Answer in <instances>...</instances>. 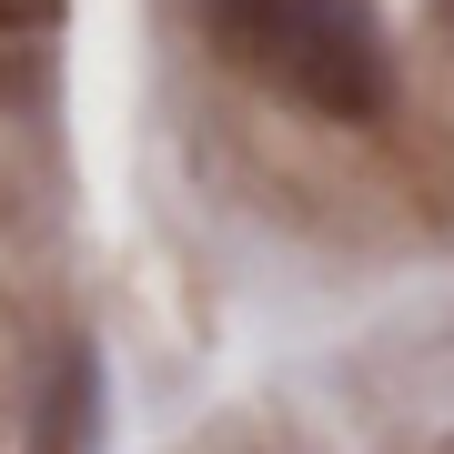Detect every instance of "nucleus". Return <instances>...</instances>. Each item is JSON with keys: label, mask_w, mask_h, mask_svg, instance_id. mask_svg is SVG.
I'll return each mask as SVG.
<instances>
[{"label": "nucleus", "mask_w": 454, "mask_h": 454, "mask_svg": "<svg viewBox=\"0 0 454 454\" xmlns=\"http://www.w3.org/2000/svg\"><path fill=\"white\" fill-rule=\"evenodd\" d=\"M202 31L243 82L283 91L313 121H373L394 91L384 31L364 0H202Z\"/></svg>", "instance_id": "nucleus-1"}, {"label": "nucleus", "mask_w": 454, "mask_h": 454, "mask_svg": "<svg viewBox=\"0 0 454 454\" xmlns=\"http://www.w3.org/2000/svg\"><path fill=\"white\" fill-rule=\"evenodd\" d=\"M91 434H101V364H91V343H61L51 394L31 414V454H91Z\"/></svg>", "instance_id": "nucleus-2"}, {"label": "nucleus", "mask_w": 454, "mask_h": 454, "mask_svg": "<svg viewBox=\"0 0 454 454\" xmlns=\"http://www.w3.org/2000/svg\"><path fill=\"white\" fill-rule=\"evenodd\" d=\"M51 31H61V0H0V101H20L41 82Z\"/></svg>", "instance_id": "nucleus-3"}, {"label": "nucleus", "mask_w": 454, "mask_h": 454, "mask_svg": "<svg viewBox=\"0 0 454 454\" xmlns=\"http://www.w3.org/2000/svg\"><path fill=\"white\" fill-rule=\"evenodd\" d=\"M444 11H454V0H444Z\"/></svg>", "instance_id": "nucleus-4"}]
</instances>
